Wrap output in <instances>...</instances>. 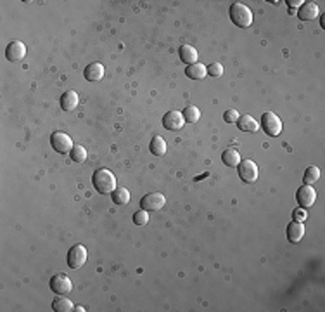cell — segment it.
Returning a JSON list of instances; mask_svg holds the SVG:
<instances>
[{"label": "cell", "instance_id": "1", "mask_svg": "<svg viewBox=\"0 0 325 312\" xmlns=\"http://www.w3.org/2000/svg\"><path fill=\"white\" fill-rule=\"evenodd\" d=\"M92 184L96 187L97 193L100 194H111L116 189V177L111 170L108 168H99V170L94 172L92 175Z\"/></svg>", "mask_w": 325, "mask_h": 312}, {"label": "cell", "instance_id": "2", "mask_svg": "<svg viewBox=\"0 0 325 312\" xmlns=\"http://www.w3.org/2000/svg\"><path fill=\"white\" fill-rule=\"evenodd\" d=\"M230 20L239 28H249L252 25V13L246 4L236 2L230 6Z\"/></svg>", "mask_w": 325, "mask_h": 312}, {"label": "cell", "instance_id": "3", "mask_svg": "<svg viewBox=\"0 0 325 312\" xmlns=\"http://www.w3.org/2000/svg\"><path fill=\"white\" fill-rule=\"evenodd\" d=\"M262 129L263 132L266 135H270V137H277L278 134L282 132V120L278 118V115H275V113L268 111L264 113L262 116Z\"/></svg>", "mask_w": 325, "mask_h": 312}, {"label": "cell", "instance_id": "4", "mask_svg": "<svg viewBox=\"0 0 325 312\" xmlns=\"http://www.w3.org/2000/svg\"><path fill=\"white\" fill-rule=\"evenodd\" d=\"M258 175H260L258 165H256L252 160H244L239 163V177L242 182L254 184L256 180H258Z\"/></svg>", "mask_w": 325, "mask_h": 312}, {"label": "cell", "instance_id": "5", "mask_svg": "<svg viewBox=\"0 0 325 312\" xmlns=\"http://www.w3.org/2000/svg\"><path fill=\"white\" fill-rule=\"evenodd\" d=\"M50 144H52V148H54V151L61 153V155H68V153H71V149L74 148L71 137L68 134H64V132H54V134H52Z\"/></svg>", "mask_w": 325, "mask_h": 312}, {"label": "cell", "instance_id": "6", "mask_svg": "<svg viewBox=\"0 0 325 312\" xmlns=\"http://www.w3.org/2000/svg\"><path fill=\"white\" fill-rule=\"evenodd\" d=\"M50 290L56 293V295H68L73 290V283H71L70 276H66L64 272H59L56 276H52L50 279Z\"/></svg>", "mask_w": 325, "mask_h": 312}, {"label": "cell", "instance_id": "7", "mask_svg": "<svg viewBox=\"0 0 325 312\" xmlns=\"http://www.w3.org/2000/svg\"><path fill=\"white\" fill-rule=\"evenodd\" d=\"M86 262V248L83 245H74L68 251V267L80 269Z\"/></svg>", "mask_w": 325, "mask_h": 312}, {"label": "cell", "instance_id": "8", "mask_svg": "<svg viewBox=\"0 0 325 312\" xmlns=\"http://www.w3.org/2000/svg\"><path fill=\"white\" fill-rule=\"evenodd\" d=\"M164 203H166V198L161 193H150V194H146L140 200V208L146 210V212H160L162 206H164Z\"/></svg>", "mask_w": 325, "mask_h": 312}, {"label": "cell", "instance_id": "9", "mask_svg": "<svg viewBox=\"0 0 325 312\" xmlns=\"http://www.w3.org/2000/svg\"><path fill=\"white\" fill-rule=\"evenodd\" d=\"M184 125H185V118L180 111H168L162 116V127H164L166 130L175 132V130L184 129Z\"/></svg>", "mask_w": 325, "mask_h": 312}, {"label": "cell", "instance_id": "10", "mask_svg": "<svg viewBox=\"0 0 325 312\" xmlns=\"http://www.w3.org/2000/svg\"><path fill=\"white\" fill-rule=\"evenodd\" d=\"M296 200H298V203H300L301 208H310V206H312L316 200V191L313 189L312 186H306L304 184V186H301L300 189H298Z\"/></svg>", "mask_w": 325, "mask_h": 312}, {"label": "cell", "instance_id": "11", "mask_svg": "<svg viewBox=\"0 0 325 312\" xmlns=\"http://www.w3.org/2000/svg\"><path fill=\"white\" fill-rule=\"evenodd\" d=\"M24 56H26V45L20 42V40H14V42H10L7 45L6 58L9 59V61H12V63L21 61V59H24Z\"/></svg>", "mask_w": 325, "mask_h": 312}, {"label": "cell", "instance_id": "12", "mask_svg": "<svg viewBox=\"0 0 325 312\" xmlns=\"http://www.w3.org/2000/svg\"><path fill=\"white\" fill-rule=\"evenodd\" d=\"M298 18L301 21H313L318 18V6L315 2H304L303 6L300 7V13H298Z\"/></svg>", "mask_w": 325, "mask_h": 312}, {"label": "cell", "instance_id": "13", "mask_svg": "<svg viewBox=\"0 0 325 312\" xmlns=\"http://www.w3.org/2000/svg\"><path fill=\"white\" fill-rule=\"evenodd\" d=\"M83 77L88 82H99L104 77V66L100 63H90L88 66L83 70Z\"/></svg>", "mask_w": 325, "mask_h": 312}, {"label": "cell", "instance_id": "14", "mask_svg": "<svg viewBox=\"0 0 325 312\" xmlns=\"http://www.w3.org/2000/svg\"><path fill=\"white\" fill-rule=\"evenodd\" d=\"M78 103H80V97L74 90H66V92L61 96V108L64 111H73L78 108Z\"/></svg>", "mask_w": 325, "mask_h": 312}, {"label": "cell", "instance_id": "15", "mask_svg": "<svg viewBox=\"0 0 325 312\" xmlns=\"http://www.w3.org/2000/svg\"><path fill=\"white\" fill-rule=\"evenodd\" d=\"M304 236V225L303 222H290L287 225V239H289L290 243H300L301 239H303Z\"/></svg>", "mask_w": 325, "mask_h": 312}, {"label": "cell", "instance_id": "16", "mask_svg": "<svg viewBox=\"0 0 325 312\" xmlns=\"http://www.w3.org/2000/svg\"><path fill=\"white\" fill-rule=\"evenodd\" d=\"M237 127L242 132H258L260 130V123L251 115H240L239 120H237Z\"/></svg>", "mask_w": 325, "mask_h": 312}, {"label": "cell", "instance_id": "17", "mask_svg": "<svg viewBox=\"0 0 325 312\" xmlns=\"http://www.w3.org/2000/svg\"><path fill=\"white\" fill-rule=\"evenodd\" d=\"M178 56H180V59L185 63V65H196L198 63V59H199V54H198V51H196V47H192V45H182L180 47V51H178Z\"/></svg>", "mask_w": 325, "mask_h": 312}, {"label": "cell", "instance_id": "18", "mask_svg": "<svg viewBox=\"0 0 325 312\" xmlns=\"http://www.w3.org/2000/svg\"><path fill=\"white\" fill-rule=\"evenodd\" d=\"M52 309H54L56 312H71V310H74V305L70 298L59 295L58 298L52 300Z\"/></svg>", "mask_w": 325, "mask_h": 312}, {"label": "cell", "instance_id": "19", "mask_svg": "<svg viewBox=\"0 0 325 312\" xmlns=\"http://www.w3.org/2000/svg\"><path fill=\"white\" fill-rule=\"evenodd\" d=\"M222 161H224L226 167L234 168V167H239V163H240L242 160H240V155L236 151V149L228 148V149H225L224 155H222Z\"/></svg>", "mask_w": 325, "mask_h": 312}, {"label": "cell", "instance_id": "20", "mask_svg": "<svg viewBox=\"0 0 325 312\" xmlns=\"http://www.w3.org/2000/svg\"><path fill=\"white\" fill-rule=\"evenodd\" d=\"M185 75H187L188 78H192V80H202V78L208 75V71H206V68H204V65H201V63H196V65L187 66Z\"/></svg>", "mask_w": 325, "mask_h": 312}, {"label": "cell", "instance_id": "21", "mask_svg": "<svg viewBox=\"0 0 325 312\" xmlns=\"http://www.w3.org/2000/svg\"><path fill=\"white\" fill-rule=\"evenodd\" d=\"M111 198L112 201L116 203V205H128L130 203V191L126 189V187H116L114 191L111 193Z\"/></svg>", "mask_w": 325, "mask_h": 312}, {"label": "cell", "instance_id": "22", "mask_svg": "<svg viewBox=\"0 0 325 312\" xmlns=\"http://www.w3.org/2000/svg\"><path fill=\"white\" fill-rule=\"evenodd\" d=\"M150 153L154 156H162L166 153V141L161 137V135H156L150 141Z\"/></svg>", "mask_w": 325, "mask_h": 312}, {"label": "cell", "instance_id": "23", "mask_svg": "<svg viewBox=\"0 0 325 312\" xmlns=\"http://www.w3.org/2000/svg\"><path fill=\"white\" fill-rule=\"evenodd\" d=\"M182 115L185 118V123H198L201 120V110L198 106H187Z\"/></svg>", "mask_w": 325, "mask_h": 312}, {"label": "cell", "instance_id": "24", "mask_svg": "<svg viewBox=\"0 0 325 312\" xmlns=\"http://www.w3.org/2000/svg\"><path fill=\"white\" fill-rule=\"evenodd\" d=\"M318 179H320V168L318 167H308V168H306L304 177H303L306 186H312V184H315Z\"/></svg>", "mask_w": 325, "mask_h": 312}, {"label": "cell", "instance_id": "25", "mask_svg": "<svg viewBox=\"0 0 325 312\" xmlns=\"http://www.w3.org/2000/svg\"><path fill=\"white\" fill-rule=\"evenodd\" d=\"M70 156L74 163H83V161L86 160V149L83 148V146H74V148L71 149Z\"/></svg>", "mask_w": 325, "mask_h": 312}, {"label": "cell", "instance_id": "26", "mask_svg": "<svg viewBox=\"0 0 325 312\" xmlns=\"http://www.w3.org/2000/svg\"><path fill=\"white\" fill-rule=\"evenodd\" d=\"M206 71H208V75L218 78V77H222V75H224V66H222L220 63H211V65L206 68Z\"/></svg>", "mask_w": 325, "mask_h": 312}, {"label": "cell", "instance_id": "27", "mask_svg": "<svg viewBox=\"0 0 325 312\" xmlns=\"http://www.w3.org/2000/svg\"><path fill=\"white\" fill-rule=\"evenodd\" d=\"M134 222L135 225H147V222H149V213L146 210H138L134 215Z\"/></svg>", "mask_w": 325, "mask_h": 312}, {"label": "cell", "instance_id": "28", "mask_svg": "<svg viewBox=\"0 0 325 312\" xmlns=\"http://www.w3.org/2000/svg\"><path fill=\"white\" fill-rule=\"evenodd\" d=\"M239 111L237 110H226L225 115H224V120L226 123H237V120H239Z\"/></svg>", "mask_w": 325, "mask_h": 312}, {"label": "cell", "instance_id": "29", "mask_svg": "<svg viewBox=\"0 0 325 312\" xmlns=\"http://www.w3.org/2000/svg\"><path fill=\"white\" fill-rule=\"evenodd\" d=\"M292 219L296 220V222H304V220L308 219V212H306L304 208H301V206H300V208H296V210L292 212Z\"/></svg>", "mask_w": 325, "mask_h": 312}, {"label": "cell", "instance_id": "30", "mask_svg": "<svg viewBox=\"0 0 325 312\" xmlns=\"http://www.w3.org/2000/svg\"><path fill=\"white\" fill-rule=\"evenodd\" d=\"M287 4H289V6L292 7V11H294L296 7H301V6H303L304 2H303V0H289Z\"/></svg>", "mask_w": 325, "mask_h": 312}]
</instances>
